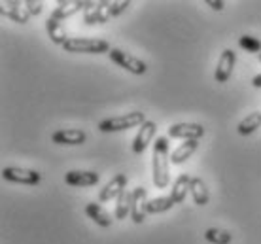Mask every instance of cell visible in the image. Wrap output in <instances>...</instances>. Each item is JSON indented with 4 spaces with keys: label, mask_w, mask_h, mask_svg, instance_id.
<instances>
[{
    "label": "cell",
    "mask_w": 261,
    "mask_h": 244,
    "mask_svg": "<svg viewBox=\"0 0 261 244\" xmlns=\"http://www.w3.org/2000/svg\"><path fill=\"white\" fill-rule=\"evenodd\" d=\"M239 46L244 49L246 53H261V40L255 38V36H250V34H244L239 38Z\"/></svg>",
    "instance_id": "25"
},
{
    "label": "cell",
    "mask_w": 261,
    "mask_h": 244,
    "mask_svg": "<svg viewBox=\"0 0 261 244\" xmlns=\"http://www.w3.org/2000/svg\"><path fill=\"white\" fill-rule=\"evenodd\" d=\"M204 238L208 240L210 244H231L233 240V235L225 229H218V227H208L204 231Z\"/></svg>",
    "instance_id": "23"
},
{
    "label": "cell",
    "mask_w": 261,
    "mask_h": 244,
    "mask_svg": "<svg viewBox=\"0 0 261 244\" xmlns=\"http://www.w3.org/2000/svg\"><path fill=\"white\" fill-rule=\"evenodd\" d=\"M23 4H25L29 15H40L42 10H44V4H42L40 0H25Z\"/></svg>",
    "instance_id": "26"
},
{
    "label": "cell",
    "mask_w": 261,
    "mask_h": 244,
    "mask_svg": "<svg viewBox=\"0 0 261 244\" xmlns=\"http://www.w3.org/2000/svg\"><path fill=\"white\" fill-rule=\"evenodd\" d=\"M125 187H127V176H125V174H116V176L100 189L98 201H100V203H108L112 199H118L119 195L125 192Z\"/></svg>",
    "instance_id": "14"
},
{
    "label": "cell",
    "mask_w": 261,
    "mask_h": 244,
    "mask_svg": "<svg viewBox=\"0 0 261 244\" xmlns=\"http://www.w3.org/2000/svg\"><path fill=\"white\" fill-rule=\"evenodd\" d=\"M155 132H157L155 121H146L142 127H138L137 137H135V140H133V152L137 153V155L146 152V148H148L150 142L153 140Z\"/></svg>",
    "instance_id": "11"
},
{
    "label": "cell",
    "mask_w": 261,
    "mask_h": 244,
    "mask_svg": "<svg viewBox=\"0 0 261 244\" xmlns=\"http://www.w3.org/2000/svg\"><path fill=\"white\" fill-rule=\"evenodd\" d=\"M66 53H95V55H102V53H110L112 47L106 40L100 38H84V36H68V40L63 46Z\"/></svg>",
    "instance_id": "3"
},
{
    "label": "cell",
    "mask_w": 261,
    "mask_h": 244,
    "mask_svg": "<svg viewBox=\"0 0 261 244\" xmlns=\"http://www.w3.org/2000/svg\"><path fill=\"white\" fill-rule=\"evenodd\" d=\"M257 59H259V61H261V53H259V55H257Z\"/></svg>",
    "instance_id": "30"
},
{
    "label": "cell",
    "mask_w": 261,
    "mask_h": 244,
    "mask_svg": "<svg viewBox=\"0 0 261 244\" xmlns=\"http://www.w3.org/2000/svg\"><path fill=\"white\" fill-rule=\"evenodd\" d=\"M65 184L72 187H89L98 184V172L93 171H68L65 174Z\"/></svg>",
    "instance_id": "15"
},
{
    "label": "cell",
    "mask_w": 261,
    "mask_h": 244,
    "mask_svg": "<svg viewBox=\"0 0 261 244\" xmlns=\"http://www.w3.org/2000/svg\"><path fill=\"white\" fill-rule=\"evenodd\" d=\"M148 119L144 112H129L123 116H116V118L102 119L98 123V131L100 132H119V131H129L133 127H142Z\"/></svg>",
    "instance_id": "2"
},
{
    "label": "cell",
    "mask_w": 261,
    "mask_h": 244,
    "mask_svg": "<svg viewBox=\"0 0 261 244\" xmlns=\"http://www.w3.org/2000/svg\"><path fill=\"white\" fill-rule=\"evenodd\" d=\"M89 2H91V0H59V2H57V8L53 10L49 17H53V19H57V21H65V19H68V17H72L74 13L85 10V8L89 6Z\"/></svg>",
    "instance_id": "8"
},
{
    "label": "cell",
    "mask_w": 261,
    "mask_h": 244,
    "mask_svg": "<svg viewBox=\"0 0 261 244\" xmlns=\"http://www.w3.org/2000/svg\"><path fill=\"white\" fill-rule=\"evenodd\" d=\"M252 86H254V87H261V74H255L254 78H252Z\"/></svg>",
    "instance_id": "29"
},
{
    "label": "cell",
    "mask_w": 261,
    "mask_h": 244,
    "mask_svg": "<svg viewBox=\"0 0 261 244\" xmlns=\"http://www.w3.org/2000/svg\"><path fill=\"white\" fill-rule=\"evenodd\" d=\"M87 140V134L82 129H59L51 134V142L61 146H80Z\"/></svg>",
    "instance_id": "13"
},
{
    "label": "cell",
    "mask_w": 261,
    "mask_h": 244,
    "mask_svg": "<svg viewBox=\"0 0 261 244\" xmlns=\"http://www.w3.org/2000/svg\"><path fill=\"white\" fill-rule=\"evenodd\" d=\"M151 180L157 189H165L169 185V139L159 137L153 142V157H151Z\"/></svg>",
    "instance_id": "1"
},
{
    "label": "cell",
    "mask_w": 261,
    "mask_h": 244,
    "mask_svg": "<svg viewBox=\"0 0 261 244\" xmlns=\"http://www.w3.org/2000/svg\"><path fill=\"white\" fill-rule=\"evenodd\" d=\"M112 2L100 0V2H89V6L84 10L85 25H105L112 19L110 13Z\"/></svg>",
    "instance_id": "6"
},
{
    "label": "cell",
    "mask_w": 261,
    "mask_h": 244,
    "mask_svg": "<svg viewBox=\"0 0 261 244\" xmlns=\"http://www.w3.org/2000/svg\"><path fill=\"white\" fill-rule=\"evenodd\" d=\"M108 55H110V59L114 61L116 65L121 66L123 70H127V72H130V74L140 76V74H144L148 70V66H146L144 61H140L138 57H135V55H130L129 51L119 49V47H112V51L108 53Z\"/></svg>",
    "instance_id": "4"
},
{
    "label": "cell",
    "mask_w": 261,
    "mask_h": 244,
    "mask_svg": "<svg viewBox=\"0 0 261 244\" xmlns=\"http://www.w3.org/2000/svg\"><path fill=\"white\" fill-rule=\"evenodd\" d=\"M85 214H87V218H91L98 227H105L106 229V227L112 225V216L102 208V206L98 205V203H87Z\"/></svg>",
    "instance_id": "19"
},
{
    "label": "cell",
    "mask_w": 261,
    "mask_h": 244,
    "mask_svg": "<svg viewBox=\"0 0 261 244\" xmlns=\"http://www.w3.org/2000/svg\"><path fill=\"white\" fill-rule=\"evenodd\" d=\"M204 134V127L199 123H174L169 127L170 139L182 140H201Z\"/></svg>",
    "instance_id": "10"
},
{
    "label": "cell",
    "mask_w": 261,
    "mask_h": 244,
    "mask_svg": "<svg viewBox=\"0 0 261 244\" xmlns=\"http://www.w3.org/2000/svg\"><path fill=\"white\" fill-rule=\"evenodd\" d=\"M197 148H199V140H186V142H182L174 152L170 153V163L172 165H182L184 161H188L197 152Z\"/></svg>",
    "instance_id": "18"
},
{
    "label": "cell",
    "mask_w": 261,
    "mask_h": 244,
    "mask_svg": "<svg viewBox=\"0 0 261 244\" xmlns=\"http://www.w3.org/2000/svg\"><path fill=\"white\" fill-rule=\"evenodd\" d=\"M190 185H191V176L190 174H180L176 180H174V184H172V189H170V195L169 197L172 199V203L174 205H180L186 201L188 197V193H190Z\"/></svg>",
    "instance_id": "16"
},
{
    "label": "cell",
    "mask_w": 261,
    "mask_h": 244,
    "mask_svg": "<svg viewBox=\"0 0 261 244\" xmlns=\"http://www.w3.org/2000/svg\"><path fill=\"white\" fill-rule=\"evenodd\" d=\"M148 214V193L142 185L133 189V205H130V220L135 224H142Z\"/></svg>",
    "instance_id": "7"
},
{
    "label": "cell",
    "mask_w": 261,
    "mask_h": 244,
    "mask_svg": "<svg viewBox=\"0 0 261 244\" xmlns=\"http://www.w3.org/2000/svg\"><path fill=\"white\" fill-rule=\"evenodd\" d=\"M259 127H261V112H252L242 119V121H239L237 131H239V134H242V137H248V134L257 131Z\"/></svg>",
    "instance_id": "21"
},
{
    "label": "cell",
    "mask_w": 261,
    "mask_h": 244,
    "mask_svg": "<svg viewBox=\"0 0 261 244\" xmlns=\"http://www.w3.org/2000/svg\"><path fill=\"white\" fill-rule=\"evenodd\" d=\"M190 193L193 197V203L199 206H206L210 201V193L208 187L204 184V180L199 178V176H191V185H190Z\"/></svg>",
    "instance_id": "17"
},
{
    "label": "cell",
    "mask_w": 261,
    "mask_h": 244,
    "mask_svg": "<svg viewBox=\"0 0 261 244\" xmlns=\"http://www.w3.org/2000/svg\"><path fill=\"white\" fill-rule=\"evenodd\" d=\"M206 6H210L212 10H216V12H222L223 6H225V2H223V0H206Z\"/></svg>",
    "instance_id": "28"
},
{
    "label": "cell",
    "mask_w": 261,
    "mask_h": 244,
    "mask_svg": "<svg viewBox=\"0 0 261 244\" xmlns=\"http://www.w3.org/2000/svg\"><path fill=\"white\" fill-rule=\"evenodd\" d=\"M174 206L170 197H155L148 201V214H163Z\"/></svg>",
    "instance_id": "24"
},
{
    "label": "cell",
    "mask_w": 261,
    "mask_h": 244,
    "mask_svg": "<svg viewBox=\"0 0 261 244\" xmlns=\"http://www.w3.org/2000/svg\"><path fill=\"white\" fill-rule=\"evenodd\" d=\"M0 13L8 17V19L15 21V23H19V25H25L27 21H29V12H27V8L23 2H15V0H4V2H0Z\"/></svg>",
    "instance_id": "12"
},
{
    "label": "cell",
    "mask_w": 261,
    "mask_h": 244,
    "mask_svg": "<svg viewBox=\"0 0 261 244\" xmlns=\"http://www.w3.org/2000/svg\"><path fill=\"white\" fill-rule=\"evenodd\" d=\"M235 63H237L235 51L233 49H223L220 59H218V66H216V72H214V78L218 84L229 82L231 74H233V68H235Z\"/></svg>",
    "instance_id": "9"
},
{
    "label": "cell",
    "mask_w": 261,
    "mask_h": 244,
    "mask_svg": "<svg viewBox=\"0 0 261 244\" xmlns=\"http://www.w3.org/2000/svg\"><path fill=\"white\" fill-rule=\"evenodd\" d=\"M129 4H130L129 0H123V2H112V6H110L112 17H118L119 13H123L125 10H127V6H129Z\"/></svg>",
    "instance_id": "27"
},
{
    "label": "cell",
    "mask_w": 261,
    "mask_h": 244,
    "mask_svg": "<svg viewBox=\"0 0 261 244\" xmlns=\"http://www.w3.org/2000/svg\"><path fill=\"white\" fill-rule=\"evenodd\" d=\"M130 205H133V192H127V189H125L118 197V203H116V220L123 222L125 218H129Z\"/></svg>",
    "instance_id": "22"
},
{
    "label": "cell",
    "mask_w": 261,
    "mask_h": 244,
    "mask_svg": "<svg viewBox=\"0 0 261 244\" xmlns=\"http://www.w3.org/2000/svg\"><path fill=\"white\" fill-rule=\"evenodd\" d=\"M46 31H47V36L51 40L53 44H57V46H65V42L68 40L66 36V31L63 23L57 19H53V17H47L46 21Z\"/></svg>",
    "instance_id": "20"
},
{
    "label": "cell",
    "mask_w": 261,
    "mask_h": 244,
    "mask_svg": "<svg viewBox=\"0 0 261 244\" xmlns=\"http://www.w3.org/2000/svg\"><path fill=\"white\" fill-rule=\"evenodd\" d=\"M2 178L12 184H23V185H38L42 176L38 171L33 169H21V167H6L2 171Z\"/></svg>",
    "instance_id": "5"
}]
</instances>
